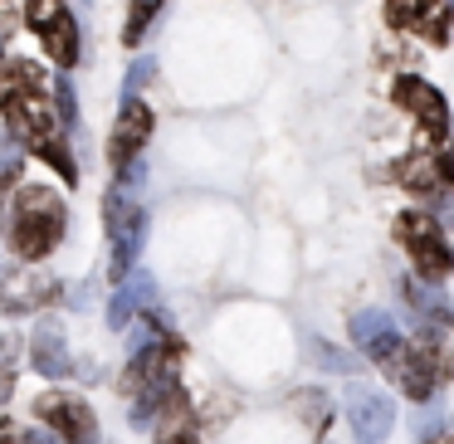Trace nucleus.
I'll return each instance as SVG.
<instances>
[{
	"instance_id": "f257e3e1",
	"label": "nucleus",
	"mask_w": 454,
	"mask_h": 444,
	"mask_svg": "<svg viewBox=\"0 0 454 444\" xmlns=\"http://www.w3.org/2000/svg\"><path fill=\"white\" fill-rule=\"evenodd\" d=\"M64 235V200L44 186H25L15 196V215H11V254L35 264V259L54 254Z\"/></svg>"
},
{
	"instance_id": "f03ea898",
	"label": "nucleus",
	"mask_w": 454,
	"mask_h": 444,
	"mask_svg": "<svg viewBox=\"0 0 454 444\" xmlns=\"http://www.w3.org/2000/svg\"><path fill=\"white\" fill-rule=\"evenodd\" d=\"M386 371H391V381L401 386V391L411 395L415 405H425L444 381H450L454 362H450V347L434 337V327L420 323V332H415L411 342L395 347V356L386 362Z\"/></svg>"
},
{
	"instance_id": "7ed1b4c3",
	"label": "nucleus",
	"mask_w": 454,
	"mask_h": 444,
	"mask_svg": "<svg viewBox=\"0 0 454 444\" xmlns=\"http://www.w3.org/2000/svg\"><path fill=\"white\" fill-rule=\"evenodd\" d=\"M395 239L411 249L415 278H425V284H444V278H450L454 254H450V239H444V230H440L434 215H425V210H405V215L395 220Z\"/></svg>"
},
{
	"instance_id": "20e7f679",
	"label": "nucleus",
	"mask_w": 454,
	"mask_h": 444,
	"mask_svg": "<svg viewBox=\"0 0 454 444\" xmlns=\"http://www.w3.org/2000/svg\"><path fill=\"white\" fill-rule=\"evenodd\" d=\"M0 113H5V128H11V137H20L30 152H44L50 142L64 137V128L54 122V108L50 98H44L40 89H5V98H0Z\"/></svg>"
},
{
	"instance_id": "39448f33",
	"label": "nucleus",
	"mask_w": 454,
	"mask_h": 444,
	"mask_svg": "<svg viewBox=\"0 0 454 444\" xmlns=\"http://www.w3.org/2000/svg\"><path fill=\"white\" fill-rule=\"evenodd\" d=\"M103 220H108V239H113V284H128L132 259L142 249V235H147V215L128 200V191H108L103 200Z\"/></svg>"
},
{
	"instance_id": "423d86ee",
	"label": "nucleus",
	"mask_w": 454,
	"mask_h": 444,
	"mask_svg": "<svg viewBox=\"0 0 454 444\" xmlns=\"http://www.w3.org/2000/svg\"><path fill=\"white\" fill-rule=\"evenodd\" d=\"M25 25L44 40V50H50V59L59 64V69H74V64H79V54H83L79 50V25H74L64 0H30V5H25Z\"/></svg>"
},
{
	"instance_id": "0eeeda50",
	"label": "nucleus",
	"mask_w": 454,
	"mask_h": 444,
	"mask_svg": "<svg viewBox=\"0 0 454 444\" xmlns=\"http://www.w3.org/2000/svg\"><path fill=\"white\" fill-rule=\"evenodd\" d=\"M35 415L44 425H54V434H64L69 444H98V420H93V405L83 395L69 391H44L35 401Z\"/></svg>"
},
{
	"instance_id": "6e6552de",
	"label": "nucleus",
	"mask_w": 454,
	"mask_h": 444,
	"mask_svg": "<svg viewBox=\"0 0 454 444\" xmlns=\"http://www.w3.org/2000/svg\"><path fill=\"white\" fill-rule=\"evenodd\" d=\"M347 425H352L356 444H386V434H391V425H395L391 395L372 391V386H352V391H347Z\"/></svg>"
},
{
	"instance_id": "1a4fd4ad",
	"label": "nucleus",
	"mask_w": 454,
	"mask_h": 444,
	"mask_svg": "<svg viewBox=\"0 0 454 444\" xmlns=\"http://www.w3.org/2000/svg\"><path fill=\"white\" fill-rule=\"evenodd\" d=\"M391 98L401 103L411 118H420L425 137H434V142L450 137V103H444V93L434 89V83H425V79H395Z\"/></svg>"
},
{
	"instance_id": "9d476101",
	"label": "nucleus",
	"mask_w": 454,
	"mask_h": 444,
	"mask_svg": "<svg viewBox=\"0 0 454 444\" xmlns=\"http://www.w3.org/2000/svg\"><path fill=\"white\" fill-rule=\"evenodd\" d=\"M59 298V284L50 274H5L0 278V313H40Z\"/></svg>"
},
{
	"instance_id": "9b49d317",
	"label": "nucleus",
	"mask_w": 454,
	"mask_h": 444,
	"mask_svg": "<svg viewBox=\"0 0 454 444\" xmlns=\"http://www.w3.org/2000/svg\"><path fill=\"white\" fill-rule=\"evenodd\" d=\"M147 137H152L147 103L128 98V103H122V113H118V128H113V137H108V161H113V167H128V161L142 152V142H147Z\"/></svg>"
},
{
	"instance_id": "f8f14e48",
	"label": "nucleus",
	"mask_w": 454,
	"mask_h": 444,
	"mask_svg": "<svg viewBox=\"0 0 454 444\" xmlns=\"http://www.w3.org/2000/svg\"><path fill=\"white\" fill-rule=\"evenodd\" d=\"M171 376H176V352H171V347H147V352H137L128 362V371H122V391L128 395L157 391V386H171Z\"/></svg>"
},
{
	"instance_id": "ddd939ff",
	"label": "nucleus",
	"mask_w": 454,
	"mask_h": 444,
	"mask_svg": "<svg viewBox=\"0 0 454 444\" xmlns=\"http://www.w3.org/2000/svg\"><path fill=\"white\" fill-rule=\"evenodd\" d=\"M352 342L362 347V352L372 356L376 366H386V362L395 356V347L405 342V337L395 332L391 313H376V308H372V313H356V317H352Z\"/></svg>"
},
{
	"instance_id": "4468645a",
	"label": "nucleus",
	"mask_w": 454,
	"mask_h": 444,
	"mask_svg": "<svg viewBox=\"0 0 454 444\" xmlns=\"http://www.w3.org/2000/svg\"><path fill=\"white\" fill-rule=\"evenodd\" d=\"M395 181H401L411 196H425V200H434L440 186H450L444 171H440V152H430V147H420V152H411V157L395 161Z\"/></svg>"
},
{
	"instance_id": "2eb2a0df",
	"label": "nucleus",
	"mask_w": 454,
	"mask_h": 444,
	"mask_svg": "<svg viewBox=\"0 0 454 444\" xmlns=\"http://www.w3.org/2000/svg\"><path fill=\"white\" fill-rule=\"evenodd\" d=\"M30 352H35V371H40V376H69V371H74L69 342H64V327L54 323V317H44V323L35 327Z\"/></svg>"
},
{
	"instance_id": "dca6fc26",
	"label": "nucleus",
	"mask_w": 454,
	"mask_h": 444,
	"mask_svg": "<svg viewBox=\"0 0 454 444\" xmlns=\"http://www.w3.org/2000/svg\"><path fill=\"white\" fill-rule=\"evenodd\" d=\"M401 293H405V303L415 308V317H420L425 327H450L454 323V308H450V298H444L440 284H425V278L411 274L401 284Z\"/></svg>"
},
{
	"instance_id": "f3484780",
	"label": "nucleus",
	"mask_w": 454,
	"mask_h": 444,
	"mask_svg": "<svg viewBox=\"0 0 454 444\" xmlns=\"http://www.w3.org/2000/svg\"><path fill=\"white\" fill-rule=\"evenodd\" d=\"M152 298H157V284H152L147 274H137L132 284H122L118 293H113V303H108V323L113 327H128L132 317H142L152 308Z\"/></svg>"
},
{
	"instance_id": "a211bd4d",
	"label": "nucleus",
	"mask_w": 454,
	"mask_h": 444,
	"mask_svg": "<svg viewBox=\"0 0 454 444\" xmlns=\"http://www.w3.org/2000/svg\"><path fill=\"white\" fill-rule=\"evenodd\" d=\"M167 0H132V15H128V30H122V44H137L147 35V25L157 20V11Z\"/></svg>"
},
{
	"instance_id": "6ab92c4d",
	"label": "nucleus",
	"mask_w": 454,
	"mask_h": 444,
	"mask_svg": "<svg viewBox=\"0 0 454 444\" xmlns=\"http://www.w3.org/2000/svg\"><path fill=\"white\" fill-rule=\"evenodd\" d=\"M425 5H430V0H386V25H391V30H415Z\"/></svg>"
},
{
	"instance_id": "aec40b11",
	"label": "nucleus",
	"mask_w": 454,
	"mask_h": 444,
	"mask_svg": "<svg viewBox=\"0 0 454 444\" xmlns=\"http://www.w3.org/2000/svg\"><path fill=\"white\" fill-rule=\"evenodd\" d=\"M308 352H313V362H317V366H327V371H356L352 356L337 352L333 342H323V337H313V342H308Z\"/></svg>"
},
{
	"instance_id": "412c9836",
	"label": "nucleus",
	"mask_w": 454,
	"mask_h": 444,
	"mask_svg": "<svg viewBox=\"0 0 454 444\" xmlns=\"http://www.w3.org/2000/svg\"><path fill=\"white\" fill-rule=\"evenodd\" d=\"M50 89H54V103H59V128L69 132L74 122H79V98H74V83L69 79H54Z\"/></svg>"
},
{
	"instance_id": "4be33fe9",
	"label": "nucleus",
	"mask_w": 454,
	"mask_h": 444,
	"mask_svg": "<svg viewBox=\"0 0 454 444\" xmlns=\"http://www.w3.org/2000/svg\"><path fill=\"white\" fill-rule=\"evenodd\" d=\"M152 74H157V59H137V64H132V69H128V98H132L137 89H147Z\"/></svg>"
},
{
	"instance_id": "5701e85b",
	"label": "nucleus",
	"mask_w": 454,
	"mask_h": 444,
	"mask_svg": "<svg viewBox=\"0 0 454 444\" xmlns=\"http://www.w3.org/2000/svg\"><path fill=\"white\" fill-rule=\"evenodd\" d=\"M415 440H420V444L440 440V410H420V415H415Z\"/></svg>"
},
{
	"instance_id": "b1692460",
	"label": "nucleus",
	"mask_w": 454,
	"mask_h": 444,
	"mask_svg": "<svg viewBox=\"0 0 454 444\" xmlns=\"http://www.w3.org/2000/svg\"><path fill=\"white\" fill-rule=\"evenodd\" d=\"M15 356H20V337L0 332V371H15Z\"/></svg>"
},
{
	"instance_id": "393cba45",
	"label": "nucleus",
	"mask_w": 454,
	"mask_h": 444,
	"mask_svg": "<svg viewBox=\"0 0 454 444\" xmlns=\"http://www.w3.org/2000/svg\"><path fill=\"white\" fill-rule=\"evenodd\" d=\"M15 444H59L54 434H44V430H20V440Z\"/></svg>"
},
{
	"instance_id": "a878e982",
	"label": "nucleus",
	"mask_w": 454,
	"mask_h": 444,
	"mask_svg": "<svg viewBox=\"0 0 454 444\" xmlns=\"http://www.w3.org/2000/svg\"><path fill=\"white\" fill-rule=\"evenodd\" d=\"M11 391H15V371H0V401H11Z\"/></svg>"
},
{
	"instance_id": "bb28decb",
	"label": "nucleus",
	"mask_w": 454,
	"mask_h": 444,
	"mask_svg": "<svg viewBox=\"0 0 454 444\" xmlns=\"http://www.w3.org/2000/svg\"><path fill=\"white\" fill-rule=\"evenodd\" d=\"M0 444H15V434H11V425H0Z\"/></svg>"
},
{
	"instance_id": "cd10ccee",
	"label": "nucleus",
	"mask_w": 454,
	"mask_h": 444,
	"mask_svg": "<svg viewBox=\"0 0 454 444\" xmlns=\"http://www.w3.org/2000/svg\"><path fill=\"white\" fill-rule=\"evenodd\" d=\"M0 35H5V5H0Z\"/></svg>"
},
{
	"instance_id": "c85d7f7f",
	"label": "nucleus",
	"mask_w": 454,
	"mask_h": 444,
	"mask_svg": "<svg viewBox=\"0 0 454 444\" xmlns=\"http://www.w3.org/2000/svg\"><path fill=\"white\" fill-rule=\"evenodd\" d=\"M430 444H454V440H430Z\"/></svg>"
},
{
	"instance_id": "c756f323",
	"label": "nucleus",
	"mask_w": 454,
	"mask_h": 444,
	"mask_svg": "<svg viewBox=\"0 0 454 444\" xmlns=\"http://www.w3.org/2000/svg\"><path fill=\"white\" fill-rule=\"evenodd\" d=\"M450 5H454V0H450Z\"/></svg>"
}]
</instances>
